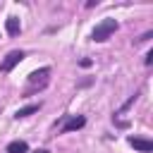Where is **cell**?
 <instances>
[{
  "label": "cell",
  "mask_w": 153,
  "mask_h": 153,
  "mask_svg": "<svg viewBox=\"0 0 153 153\" xmlns=\"http://www.w3.org/2000/svg\"><path fill=\"white\" fill-rule=\"evenodd\" d=\"M115 31H117V22H115V19H103V22L91 31V38L100 43V41H108Z\"/></svg>",
  "instance_id": "6da1fadb"
},
{
  "label": "cell",
  "mask_w": 153,
  "mask_h": 153,
  "mask_svg": "<svg viewBox=\"0 0 153 153\" xmlns=\"http://www.w3.org/2000/svg\"><path fill=\"white\" fill-rule=\"evenodd\" d=\"M48 76H50V67H41L36 72H31L29 74V88H26V93H31L33 88H45L48 86Z\"/></svg>",
  "instance_id": "7a4b0ae2"
},
{
  "label": "cell",
  "mask_w": 153,
  "mask_h": 153,
  "mask_svg": "<svg viewBox=\"0 0 153 153\" xmlns=\"http://www.w3.org/2000/svg\"><path fill=\"white\" fill-rule=\"evenodd\" d=\"M24 55H26L24 50H10V53L5 55V60L0 62V72H2V74L12 72V69H14V67H17V65L24 60Z\"/></svg>",
  "instance_id": "3957f363"
},
{
  "label": "cell",
  "mask_w": 153,
  "mask_h": 153,
  "mask_svg": "<svg viewBox=\"0 0 153 153\" xmlns=\"http://www.w3.org/2000/svg\"><path fill=\"white\" fill-rule=\"evenodd\" d=\"M86 124V117L84 115H72V117H67V122L62 124V134H69V131H76V129H81Z\"/></svg>",
  "instance_id": "277c9868"
},
{
  "label": "cell",
  "mask_w": 153,
  "mask_h": 153,
  "mask_svg": "<svg viewBox=\"0 0 153 153\" xmlns=\"http://www.w3.org/2000/svg\"><path fill=\"white\" fill-rule=\"evenodd\" d=\"M129 146H131L134 151H141V153H151V151H153V141L139 139V136H129Z\"/></svg>",
  "instance_id": "5b68a950"
},
{
  "label": "cell",
  "mask_w": 153,
  "mask_h": 153,
  "mask_svg": "<svg viewBox=\"0 0 153 153\" xmlns=\"http://www.w3.org/2000/svg\"><path fill=\"white\" fill-rule=\"evenodd\" d=\"M7 153H26L29 151V143L26 141H22V139H14V141H10L7 143V148H5Z\"/></svg>",
  "instance_id": "8992f818"
},
{
  "label": "cell",
  "mask_w": 153,
  "mask_h": 153,
  "mask_svg": "<svg viewBox=\"0 0 153 153\" xmlns=\"http://www.w3.org/2000/svg\"><path fill=\"white\" fill-rule=\"evenodd\" d=\"M5 29H7V33H10V36H17V33L22 31V22H19L17 17H7V22H5Z\"/></svg>",
  "instance_id": "52a82bcc"
},
{
  "label": "cell",
  "mask_w": 153,
  "mask_h": 153,
  "mask_svg": "<svg viewBox=\"0 0 153 153\" xmlns=\"http://www.w3.org/2000/svg\"><path fill=\"white\" fill-rule=\"evenodd\" d=\"M38 108H41V103H31V105H26V108H19L14 117H29V115L38 112Z\"/></svg>",
  "instance_id": "ba28073f"
},
{
  "label": "cell",
  "mask_w": 153,
  "mask_h": 153,
  "mask_svg": "<svg viewBox=\"0 0 153 153\" xmlns=\"http://www.w3.org/2000/svg\"><path fill=\"white\" fill-rule=\"evenodd\" d=\"M33 153H50V151H45V148H38V151H33Z\"/></svg>",
  "instance_id": "9c48e42d"
}]
</instances>
